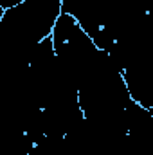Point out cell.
I'll return each mask as SVG.
<instances>
[{
  "instance_id": "1",
  "label": "cell",
  "mask_w": 153,
  "mask_h": 155,
  "mask_svg": "<svg viewBox=\"0 0 153 155\" xmlns=\"http://www.w3.org/2000/svg\"><path fill=\"white\" fill-rule=\"evenodd\" d=\"M24 2L25 0H0V7H2V11H5V9H13L20 4H24Z\"/></svg>"
}]
</instances>
